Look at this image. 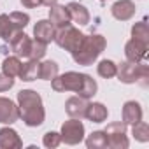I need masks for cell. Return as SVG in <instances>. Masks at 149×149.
<instances>
[{
    "mask_svg": "<svg viewBox=\"0 0 149 149\" xmlns=\"http://www.w3.org/2000/svg\"><path fill=\"white\" fill-rule=\"evenodd\" d=\"M51 88L58 93L74 91V93H77V97L90 100L91 97L97 95L98 84L91 76H88V74L65 72L61 76H56L54 79H51Z\"/></svg>",
    "mask_w": 149,
    "mask_h": 149,
    "instance_id": "6da1fadb",
    "label": "cell"
},
{
    "mask_svg": "<svg viewBox=\"0 0 149 149\" xmlns=\"http://www.w3.org/2000/svg\"><path fill=\"white\" fill-rule=\"evenodd\" d=\"M18 109L19 118L26 126H40L46 119V111L42 105V98L33 90H21L18 93Z\"/></svg>",
    "mask_w": 149,
    "mask_h": 149,
    "instance_id": "7a4b0ae2",
    "label": "cell"
},
{
    "mask_svg": "<svg viewBox=\"0 0 149 149\" xmlns=\"http://www.w3.org/2000/svg\"><path fill=\"white\" fill-rule=\"evenodd\" d=\"M107 46V40L105 37L98 35V33H91V35H84L81 44L77 46V49L72 53V58L77 65H84V67H90L93 65V61L104 53Z\"/></svg>",
    "mask_w": 149,
    "mask_h": 149,
    "instance_id": "3957f363",
    "label": "cell"
},
{
    "mask_svg": "<svg viewBox=\"0 0 149 149\" xmlns=\"http://www.w3.org/2000/svg\"><path fill=\"white\" fill-rule=\"evenodd\" d=\"M116 76L125 84H133L139 81H146L149 77V67L146 63H135V61H123L118 65Z\"/></svg>",
    "mask_w": 149,
    "mask_h": 149,
    "instance_id": "277c9868",
    "label": "cell"
},
{
    "mask_svg": "<svg viewBox=\"0 0 149 149\" xmlns=\"http://www.w3.org/2000/svg\"><path fill=\"white\" fill-rule=\"evenodd\" d=\"M83 37H84V33H83L79 28L72 26V25H65V26H61V28L56 30V33H54V42H56L61 49H65V51H68V53H74V51L77 49V46L81 44Z\"/></svg>",
    "mask_w": 149,
    "mask_h": 149,
    "instance_id": "5b68a950",
    "label": "cell"
},
{
    "mask_svg": "<svg viewBox=\"0 0 149 149\" xmlns=\"http://www.w3.org/2000/svg\"><path fill=\"white\" fill-rule=\"evenodd\" d=\"M61 142L68 144V146H77L79 142L84 140V125L81 119L77 118H70L68 121H65L61 125Z\"/></svg>",
    "mask_w": 149,
    "mask_h": 149,
    "instance_id": "8992f818",
    "label": "cell"
},
{
    "mask_svg": "<svg viewBox=\"0 0 149 149\" xmlns=\"http://www.w3.org/2000/svg\"><path fill=\"white\" fill-rule=\"evenodd\" d=\"M107 135V147L111 149H126L130 146L128 137H126V123L123 121H116L107 125V128L104 130Z\"/></svg>",
    "mask_w": 149,
    "mask_h": 149,
    "instance_id": "52a82bcc",
    "label": "cell"
},
{
    "mask_svg": "<svg viewBox=\"0 0 149 149\" xmlns=\"http://www.w3.org/2000/svg\"><path fill=\"white\" fill-rule=\"evenodd\" d=\"M11 42V49L18 58H30V49H32V39L19 30L18 33H14V37L9 40Z\"/></svg>",
    "mask_w": 149,
    "mask_h": 149,
    "instance_id": "ba28073f",
    "label": "cell"
},
{
    "mask_svg": "<svg viewBox=\"0 0 149 149\" xmlns=\"http://www.w3.org/2000/svg\"><path fill=\"white\" fill-rule=\"evenodd\" d=\"M19 119V109L18 105L6 97H0V123L2 125H13Z\"/></svg>",
    "mask_w": 149,
    "mask_h": 149,
    "instance_id": "9c48e42d",
    "label": "cell"
},
{
    "mask_svg": "<svg viewBox=\"0 0 149 149\" xmlns=\"http://www.w3.org/2000/svg\"><path fill=\"white\" fill-rule=\"evenodd\" d=\"M147 44H144V42H139V40H135V39H130L126 44H125V56H126V60L128 61H135V63H139V61H142L144 58H146V54H147Z\"/></svg>",
    "mask_w": 149,
    "mask_h": 149,
    "instance_id": "30bf717a",
    "label": "cell"
},
{
    "mask_svg": "<svg viewBox=\"0 0 149 149\" xmlns=\"http://www.w3.org/2000/svg\"><path fill=\"white\" fill-rule=\"evenodd\" d=\"M111 13L118 21H128L135 16V4L132 0H118L111 7Z\"/></svg>",
    "mask_w": 149,
    "mask_h": 149,
    "instance_id": "8fae6325",
    "label": "cell"
},
{
    "mask_svg": "<svg viewBox=\"0 0 149 149\" xmlns=\"http://www.w3.org/2000/svg\"><path fill=\"white\" fill-rule=\"evenodd\" d=\"M54 33H56V26L49 19H40L33 26V37L40 42L49 44L51 40H54Z\"/></svg>",
    "mask_w": 149,
    "mask_h": 149,
    "instance_id": "7c38bea8",
    "label": "cell"
},
{
    "mask_svg": "<svg viewBox=\"0 0 149 149\" xmlns=\"http://www.w3.org/2000/svg\"><path fill=\"white\" fill-rule=\"evenodd\" d=\"M23 146L19 135L16 130L6 126V128H0V147L2 149H19Z\"/></svg>",
    "mask_w": 149,
    "mask_h": 149,
    "instance_id": "4fadbf2b",
    "label": "cell"
},
{
    "mask_svg": "<svg viewBox=\"0 0 149 149\" xmlns=\"http://www.w3.org/2000/svg\"><path fill=\"white\" fill-rule=\"evenodd\" d=\"M86 107H88V102L86 98H81V97H70L65 102V111L70 118H77V119L84 118Z\"/></svg>",
    "mask_w": 149,
    "mask_h": 149,
    "instance_id": "5bb4252c",
    "label": "cell"
},
{
    "mask_svg": "<svg viewBox=\"0 0 149 149\" xmlns=\"http://www.w3.org/2000/svg\"><path fill=\"white\" fill-rule=\"evenodd\" d=\"M49 21L56 26V28H61L65 25H70V14H68V9L67 6H51L49 7Z\"/></svg>",
    "mask_w": 149,
    "mask_h": 149,
    "instance_id": "9a60e30c",
    "label": "cell"
},
{
    "mask_svg": "<svg viewBox=\"0 0 149 149\" xmlns=\"http://www.w3.org/2000/svg\"><path fill=\"white\" fill-rule=\"evenodd\" d=\"M142 119V107L135 100H128L123 105V123L126 125H135Z\"/></svg>",
    "mask_w": 149,
    "mask_h": 149,
    "instance_id": "2e32d148",
    "label": "cell"
},
{
    "mask_svg": "<svg viewBox=\"0 0 149 149\" xmlns=\"http://www.w3.org/2000/svg\"><path fill=\"white\" fill-rule=\"evenodd\" d=\"M67 9H68V14H70V21H74V23H77L79 26H84V25H88L90 23V13H88V9L84 7V6H81V4H77V2H70L68 6H67Z\"/></svg>",
    "mask_w": 149,
    "mask_h": 149,
    "instance_id": "e0dca14e",
    "label": "cell"
},
{
    "mask_svg": "<svg viewBox=\"0 0 149 149\" xmlns=\"http://www.w3.org/2000/svg\"><path fill=\"white\" fill-rule=\"evenodd\" d=\"M107 116H109V111H107V107H105L104 104H100V102H91V104H88L86 112H84V118L90 119L91 123H104V121L107 119Z\"/></svg>",
    "mask_w": 149,
    "mask_h": 149,
    "instance_id": "ac0fdd59",
    "label": "cell"
},
{
    "mask_svg": "<svg viewBox=\"0 0 149 149\" xmlns=\"http://www.w3.org/2000/svg\"><path fill=\"white\" fill-rule=\"evenodd\" d=\"M39 68H40V61L39 60H28L26 63L21 65V70H19V79L25 81V83H32L35 79H39Z\"/></svg>",
    "mask_w": 149,
    "mask_h": 149,
    "instance_id": "d6986e66",
    "label": "cell"
},
{
    "mask_svg": "<svg viewBox=\"0 0 149 149\" xmlns=\"http://www.w3.org/2000/svg\"><path fill=\"white\" fill-rule=\"evenodd\" d=\"M19 28L16 26V23L13 21V18L9 14H0V39L2 40H11L14 37V33H18Z\"/></svg>",
    "mask_w": 149,
    "mask_h": 149,
    "instance_id": "ffe728a7",
    "label": "cell"
},
{
    "mask_svg": "<svg viewBox=\"0 0 149 149\" xmlns=\"http://www.w3.org/2000/svg\"><path fill=\"white\" fill-rule=\"evenodd\" d=\"M21 60L18 58V56H7L6 60H4V63H2V72L6 74V76H9V77H18L19 76V70H21Z\"/></svg>",
    "mask_w": 149,
    "mask_h": 149,
    "instance_id": "44dd1931",
    "label": "cell"
},
{
    "mask_svg": "<svg viewBox=\"0 0 149 149\" xmlns=\"http://www.w3.org/2000/svg\"><path fill=\"white\" fill-rule=\"evenodd\" d=\"M58 76V63L53 61V60H47V61H42L40 63V68H39V79L42 81H51Z\"/></svg>",
    "mask_w": 149,
    "mask_h": 149,
    "instance_id": "7402d4cb",
    "label": "cell"
},
{
    "mask_svg": "<svg viewBox=\"0 0 149 149\" xmlns=\"http://www.w3.org/2000/svg\"><path fill=\"white\" fill-rule=\"evenodd\" d=\"M86 147L88 149H105L107 147V135L102 130L93 132L91 135H88L86 139Z\"/></svg>",
    "mask_w": 149,
    "mask_h": 149,
    "instance_id": "603a6c76",
    "label": "cell"
},
{
    "mask_svg": "<svg viewBox=\"0 0 149 149\" xmlns=\"http://www.w3.org/2000/svg\"><path fill=\"white\" fill-rule=\"evenodd\" d=\"M132 39L149 46V26L146 21H139L132 26Z\"/></svg>",
    "mask_w": 149,
    "mask_h": 149,
    "instance_id": "cb8c5ba5",
    "label": "cell"
},
{
    "mask_svg": "<svg viewBox=\"0 0 149 149\" xmlns=\"http://www.w3.org/2000/svg\"><path fill=\"white\" fill-rule=\"evenodd\" d=\"M116 70H118V65L112 61V60H102L98 65H97V72L98 76L104 77V79H111L116 76Z\"/></svg>",
    "mask_w": 149,
    "mask_h": 149,
    "instance_id": "d4e9b609",
    "label": "cell"
},
{
    "mask_svg": "<svg viewBox=\"0 0 149 149\" xmlns=\"http://www.w3.org/2000/svg\"><path fill=\"white\" fill-rule=\"evenodd\" d=\"M133 128H132V133H133V137H135V140H139V142H147L149 140V126H147V123L146 121H139V123H135V125H132Z\"/></svg>",
    "mask_w": 149,
    "mask_h": 149,
    "instance_id": "484cf974",
    "label": "cell"
},
{
    "mask_svg": "<svg viewBox=\"0 0 149 149\" xmlns=\"http://www.w3.org/2000/svg\"><path fill=\"white\" fill-rule=\"evenodd\" d=\"M46 51H47V44L46 42H40L37 39L32 40V49H30V58L32 60H40L46 56Z\"/></svg>",
    "mask_w": 149,
    "mask_h": 149,
    "instance_id": "4316f807",
    "label": "cell"
},
{
    "mask_svg": "<svg viewBox=\"0 0 149 149\" xmlns=\"http://www.w3.org/2000/svg\"><path fill=\"white\" fill-rule=\"evenodd\" d=\"M42 144L47 147V149H54L61 144V135L58 132H47L42 139Z\"/></svg>",
    "mask_w": 149,
    "mask_h": 149,
    "instance_id": "83f0119b",
    "label": "cell"
},
{
    "mask_svg": "<svg viewBox=\"0 0 149 149\" xmlns=\"http://www.w3.org/2000/svg\"><path fill=\"white\" fill-rule=\"evenodd\" d=\"M11 18H13V21L16 23V26L19 28V30H23L28 23H30V16L26 14V13H19V11H14V13H11L9 14Z\"/></svg>",
    "mask_w": 149,
    "mask_h": 149,
    "instance_id": "f1b7e54d",
    "label": "cell"
},
{
    "mask_svg": "<svg viewBox=\"0 0 149 149\" xmlns=\"http://www.w3.org/2000/svg\"><path fill=\"white\" fill-rule=\"evenodd\" d=\"M13 86H14V79H13V77H9V76H6L4 72L0 74V93L9 91Z\"/></svg>",
    "mask_w": 149,
    "mask_h": 149,
    "instance_id": "f546056e",
    "label": "cell"
},
{
    "mask_svg": "<svg viewBox=\"0 0 149 149\" xmlns=\"http://www.w3.org/2000/svg\"><path fill=\"white\" fill-rule=\"evenodd\" d=\"M21 4H23V7H26V9H33V7L42 6V0H21Z\"/></svg>",
    "mask_w": 149,
    "mask_h": 149,
    "instance_id": "4dcf8cb0",
    "label": "cell"
},
{
    "mask_svg": "<svg viewBox=\"0 0 149 149\" xmlns=\"http://www.w3.org/2000/svg\"><path fill=\"white\" fill-rule=\"evenodd\" d=\"M54 4H58V0H42V6H46V7H51Z\"/></svg>",
    "mask_w": 149,
    "mask_h": 149,
    "instance_id": "1f68e13d",
    "label": "cell"
},
{
    "mask_svg": "<svg viewBox=\"0 0 149 149\" xmlns=\"http://www.w3.org/2000/svg\"><path fill=\"white\" fill-rule=\"evenodd\" d=\"M102 2H104V0H102Z\"/></svg>",
    "mask_w": 149,
    "mask_h": 149,
    "instance_id": "d6a6232c",
    "label": "cell"
}]
</instances>
